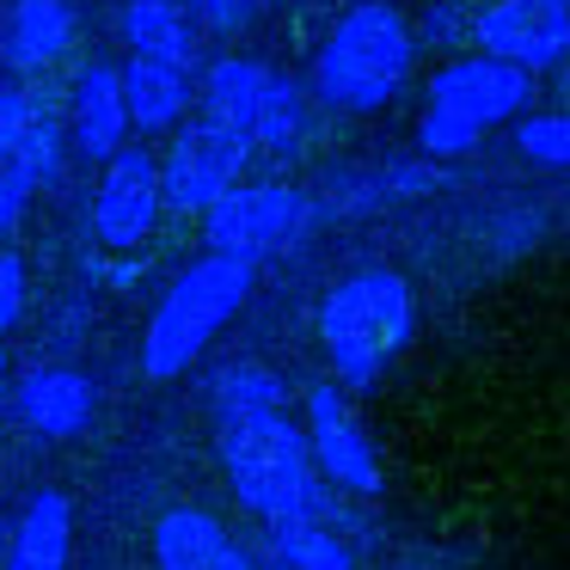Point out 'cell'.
Instances as JSON below:
<instances>
[{
	"label": "cell",
	"instance_id": "9c48e42d",
	"mask_svg": "<svg viewBox=\"0 0 570 570\" xmlns=\"http://www.w3.org/2000/svg\"><path fill=\"white\" fill-rule=\"evenodd\" d=\"M166 215V197H160V160L148 148H117L105 160V178L92 190V234L105 239L111 252H136L154 239Z\"/></svg>",
	"mask_w": 570,
	"mask_h": 570
},
{
	"label": "cell",
	"instance_id": "9a60e30c",
	"mask_svg": "<svg viewBox=\"0 0 570 570\" xmlns=\"http://www.w3.org/2000/svg\"><path fill=\"white\" fill-rule=\"evenodd\" d=\"M190 105H197V80H190V68L154 62V56H129L124 62L129 129H141V136H166L178 117H190Z\"/></svg>",
	"mask_w": 570,
	"mask_h": 570
},
{
	"label": "cell",
	"instance_id": "44dd1931",
	"mask_svg": "<svg viewBox=\"0 0 570 570\" xmlns=\"http://www.w3.org/2000/svg\"><path fill=\"white\" fill-rule=\"evenodd\" d=\"M13 166L31 178V190L62 185V166H68V117L56 111V99H50V92L38 99V117H31L26 141L13 148Z\"/></svg>",
	"mask_w": 570,
	"mask_h": 570
},
{
	"label": "cell",
	"instance_id": "6da1fadb",
	"mask_svg": "<svg viewBox=\"0 0 570 570\" xmlns=\"http://www.w3.org/2000/svg\"><path fill=\"white\" fill-rule=\"evenodd\" d=\"M215 454H222L234 497L258 521L320 515V466H313L307 430L283 405L215 417Z\"/></svg>",
	"mask_w": 570,
	"mask_h": 570
},
{
	"label": "cell",
	"instance_id": "4316f807",
	"mask_svg": "<svg viewBox=\"0 0 570 570\" xmlns=\"http://www.w3.org/2000/svg\"><path fill=\"white\" fill-rule=\"evenodd\" d=\"M26 301H31V276H26V258L13 246H0V337L26 320Z\"/></svg>",
	"mask_w": 570,
	"mask_h": 570
},
{
	"label": "cell",
	"instance_id": "ac0fdd59",
	"mask_svg": "<svg viewBox=\"0 0 570 570\" xmlns=\"http://www.w3.org/2000/svg\"><path fill=\"white\" fill-rule=\"evenodd\" d=\"M258 92H264V62H246V56H215L197 80V105L246 141H252V117H258Z\"/></svg>",
	"mask_w": 570,
	"mask_h": 570
},
{
	"label": "cell",
	"instance_id": "30bf717a",
	"mask_svg": "<svg viewBox=\"0 0 570 570\" xmlns=\"http://www.w3.org/2000/svg\"><path fill=\"white\" fill-rule=\"evenodd\" d=\"M472 38L484 56H503L528 75L558 68L570 56V0H491L472 19Z\"/></svg>",
	"mask_w": 570,
	"mask_h": 570
},
{
	"label": "cell",
	"instance_id": "f546056e",
	"mask_svg": "<svg viewBox=\"0 0 570 570\" xmlns=\"http://www.w3.org/2000/svg\"><path fill=\"white\" fill-rule=\"evenodd\" d=\"M0 405H7V350H0Z\"/></svg>",
	"mask_w": 570,
	"mask_h": 570
},
{
	"label": "cell",
	"instance_id": "e0dca14e",
	"mask_svg": "<svg viewBox=\"0 0 570 570\" xmlns=\"http://www.w3.org/2000/svg\"><path fill=\"white\" fill-rule=\"evenodd\" d=\"M117 31H124L129 56H154V62H178V68H197L203 56V31L185 13V0H129Z\"/></svg>",
	"mask_w": 570,
	"mask_h": 570
},
{
	"label": "cell",
	"instance_id": "2e32d148",
	"mask_svg": "<svg viewBox=\"0 0 570 570\" xmlns=\"http://www.w3.org/2000/svg\"><path fill=\"white\" fill-rule=\"evenodd\" d=\"M68 552H75V503H68V491L43 484L13 528L7 570H68Z\"/></svg>",
	"mask_w": 570,
	"mask_h": 570
},
{
	"label": "cell",
	"instance_id": "cb8c5ba5",
	"mask_svg": "<svg viewBox=\"0 0 570 570\" xmlns=\"http://www.w3.org/2000/svg\"><path fill=\"white\" fill-rule=\"evenodd\" d=\"M38 87H26V80H0V160H13V148L26 141L31 117H38Z\"/></svg>",
	"mask_w": 570,
	"mask_h": 570
},
{
	"label": "cell",
	"instance_id": "5bb4252c",
	"mask_svg": "<svg viewBox=\"0 0 570 570\" xmlns=\"http://www.w3.org/2000/svg\"><path fill=\"white\" fill-rule=\"evenodd\" d=\"M154 564L160 570H258L252 552L209 509H166L154 521Z\"/></svg>",
	"mask_w": 570,
	"mask_h": 570
},
{
	"label": "cell",
	"instance_id": "52a82bcc",
	"mask_svg": "<svg viewBox=\"0 0 570 570\" xmlns=\"http://www.w3.org/2000/svg\"><path fill=\"white\" fill-rule=\"evenodd\" d=\"M533 99V75L515 62H503V56H454V62H442L430 75V111H448L460 117V124H472L484 136V129L509 124V117H521Z\"/></svg>",
	"mask_w": 570,
	"mask_h": 570
},
{
	"label": "cell",
	"instance_id": "5b68a950",
	"mask_svg": "<svg viewBox=\"0 0 570 570\" xmlns=\"http://www.w3.org/2000/svg\"><path fill=\"white\" fill-rule=\"evenodd\" d=\"M313 222V197L295 185H234L203 209V239L227 258H271Z\"/></svg>",
	"mask_w": 570,
	"mask_h": 570
},
{
	"label": "cell",
	"instance_id": "7c38bea8",
	"mask_svg": "<svg viewBox=\"0 0 570 570\" xmlns=\"http://www.w3.org/2000/svg\"><path fill=\"white\" fill-rule=\"evenodd\" d=\"M68 136L80 160H111L129 141V111H124V68L117 62H87L68 92Z\"/></svg>",
	"mask_w": 570,
	"mask_h": 570
},
{
	"label": "cell",
	"instance_id": "8992f818",
	"mask_svg": "<svg viewBox=\"0 0 570 570\" xmlns=\"http://www.w3.org/2000/svg\"><path fill=\"white\" fill-rule=\"evenodd\" d=\"M246 154H252V141L234 136L227 124H215L209 111L178 117V124H173V148H166V160H160L166 209H173V215H203L222 190L239 185Z\"/></svg>",
	"mask_w": 570,
	"mask_h": 570
},
{
	"label": "cell",
	"instance_id": "f1b7e54d",
	"mask_svg": "<svg viewBox=\"0 0 570 570\" xmlns=\"http://www.w3.org/2000/svg\"><path fill=\"white\" fill-rule=\"evenodd\" d=\"M454 7H430V19H423V38L430 43H448V38H460V26H454Z\"/></svg>",
	"mask_w": 570,
	"mask_h": 570
},
{
	"label": "cell",
	"instance_id": "3957f363",
	"mask_svg": "<svg viewBox=\"0 0 570 570\" xmlns=\"http://www.w3.org/2000/svg\"><path fill=\"white\" fill-rule=\"evenodd\" d=\"M417 62V31L399 7L386 0H356L332 31H325L320 56H313V99L332 111H381L399 99Z\"/></svg>",
	"mask_w": 570,
	"mask_h": 570
},
{
	"label": "cell",
	"instance_id": "4fadbf2b",
	"mask_svg": "<svg viewBox=\"0 0 570 570\" xmlns=\"http://www.w3.org/2000/svg\"><path fill=\"white\" fill-rule=\"evenodd\" d=\"M92 411H99V386L68 362H43L19 381V417L43 435V442H75L87 435Z\"/></svg>",
	"mask_w": 570,
	"mask_h": 570
},
{
	"label": "cell",
	"instance_id": "83f0119b",
	"mask_svg": "<svg viewBox=\"0 0 570 570\" xmlns=\"http://www.w3.org/2000/svg\"><path fill=\"white\" fill-rule=\"evenodd\" d=\"M26 209H31V178L13 160H0V246L26 227Z\"/></svg>",
	"mask_w": 570,
	"mask_h": 570
},
{
	"label": "cell",
	"instance_id": "ba28073f",
	"mask_svg": "<svg viewBox=\"0 0 570 570\" xmlns=\"http://www.w3.org/2000/svg\"><path fill=\"white\" fill-rule=\"evenodd\" d=\"M307 448L313 466H320L325 484L350 497H381V454H374V435L362 430L356 405L344 399V386H307Z\"/></svg>",
	"mask_w": 570,
	"mask_h": 570
},
{
	"label": "cell",
	"instance_id": "7a4b0ae2",
	"mask_svg": "<svg viewBox=\"0 0 570 570\" xmlns=\"http://www.w3.org/2000/svg\"><path fill=\"white\" fill-rule=\"evenodd\" d=\"M417 332V295L399 271L368 264V271H350L344 283L325 288L320 301V344L332 362L337 386L350 393H368L381 386V374L399 362V350Z\"/></svg>",
	"mask_w": 570,
	"mask_h": 570
},
{
	"label": "cell",
	"instance_id": "8fae6325",
	"mask_svg": "<svg viewBox=\"0 0 570 570\" xmlns=\"http://www.w3.org/2000/svg\"><path fill=\"white\" fill-rule=\"evenodd\" d=\"M80 38L75 0H0V68L19 80L50 75Z\"/></svg>",
	"mask_w": 570,
	"mask_h": 570
},
{
	"label": "cell",
	"instance_id": "603a6c76",
	"mask_svg": "<svg viewBox=\"0 0 570 570\" xmlns=\"http://www.w3.org/2000/svg\"><path fill=\"white\" fill-rule=\"evenodd\" d=\"M515 148L533 166H558L570 173V111H546V117H521L515 124Z\"/></svg>",
	"mask_w": 570,
	"mask_h": 570
},
{
	"label": "cell",
	"instance_id": "ffe728a7",
	"mask_svg": "<svg viewBox=\"0 0 570 570\" xmlns=\"http://www.w3.org/2000/svg\"><path fill=\"white\" fill-rule=\"evenodd\" d=\"M271 558L283 570H356V552H350L320 515L271 521Z\"/></svg>",
	"mask_w": 570,
	"mask_h": 570
},
{
	"label": "cell",
	"instance_id": "d6986e66",
	"mask_svg": "<svg viewBox=\"0 0 570 570\" xmlns=\"http://www.w3.org/2000/svg\"><path fill=\"white\" fill-rule=\"evenodd\" d=\"M307 87L288 75H276V68H264V92H258V117H252V148L264 154H295L301 141H307Z\"/></svg>",
	"mask_w": 570,
	"mask_h": 570
},
{
	"label": "cell",
	"instance_id": "7402d4cb",
	"mask_svg": "<svg viewBox=\"0 0 570 570\" xmlns=\"http://www.w3.org/2000/svg\"><path fill=\"white\" fill-rule=\"evenodd\" d=\"M209 405H215V417H227V411L288 405V381L276 368H264V362H227V368H215V381H209Z\"/></svg>",
	"mask_w": 570,
	"mask_h": 570
},
{
	"label": "cell",
	"instance_id": "d4e9b609",
	"mask_svg": "<svg viewBox=\"0 0 570 570\" xmlns=\"http://www.w3.org/2000/svg\"><path fill=\"white\" fill-rule=\"evenodd\" d=\"M417 148H423V154H435V160H454V154L479 148V129L460 124V117H448V111H423V124H417Z\"/></svg>",
	"mask_w": 570,
	"mask_h": 570
},
{
	"label": "cell",
	"instance_id": "484cf974",
	"mask_svg": "<svg viewBox=\"0 0 570 570\" xmlns=\"http://www.w3.org/2000/svg\"><path fill=\"white\" fill-rule=\"evenodd\" d=\"M185 13L197 19V31H209V38H239V31L252 26V13H258V0H185Z\"/></svg>",
	"mask_w": 570,
	"mask_h": 570
},
{
	"label": "cell",
	"instance_id": "277c9868",
	"mask_svg": "<svg viewBox=\"0 0 570 570\" xmlns=\"http://www.w3.org/2000/svg\"><path fill=\"white\" fill-rule=\"evenodd\" d=\"M252 276H258L252 258H227V252H203V258H190L185 271L166 283V295L154 301V313H148V332H141V368H148L154 381L185 374L190 362L227 332V320L252 301Z\"/></svg>",
	"mask_w": 570,
	"mask_h": 570
}]
</instances>
